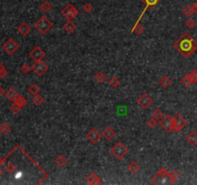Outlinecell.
I'll list each match as a JSON object with an SVG mask.
<instances>
[{
    "mask_svg": "<svg viewBox=\"0 0 197 185\" xmlns=\"http://www.w3.org/2000/svg\"><path fill=\"white\" fill-rule=\"evenodd\" d=\"M173 46L184 58H189L197 50V42L190 34L184 33L178 40H176Z\"/></svg>",
    "mask_w": 197,
    "mask_h": 185,
    "instance_id": "6da1fadb",
    "label": "cell"
},
{
    "mask_svg": "<svg viewBox=\"0 0 197 185\" xmlns=\"http://www.w3.org/2000/svg\"><path fill=\"white\" fill-rule=\"evenodd\" d=\"M110 152L115 158L117 160H121L122 158H124L127 153H128V147L121 142H117L112 147H111Z\"/></svg>",
    "mask_w": 197,
    "mask_h": 185,
    "instance_id": "7a4b0ae2",
    "label": "cell"
},
{
    "mask_svg": "<svg viewBox=\"0 0 197 185\" xmlns=\"http://www.w3.org/2000/svg\"><path fill=\"white\" fill-rule=\"evenodd\" d=\"M34 26L42 35H45L49 30L53 27V24L46 17L43 16V17H41L38 20L35 22Z\"/></svg>",
    "mask_w": 197,
    "mask_h": 185,
    "instance_id": "3957f363",
    "label": "cell"
},
{
    "mask_svg": "<svg viewBox=\"0 0 197 185\" xmlns=\"http://www.w3.org/2000/svg\"><path fill=\"white\" fill-rule=\"evenodd\" d=\"M62 16H63L66 20H72L74 18H76L79 14V11L76 9L72 4H67L64 7V9L62 10Z\"/></svg>",
    "mask_w": 197,
    "mask_h": 185,
    "instance_id": "277c9868",
    "label": "cell"
},
{
    "mask_svg": "<svg viewBox=\"0 0 197 185\" xmlns=\"http://www.w3.org/2000/svg\"><path fill=\"white\" fill-rule=\"evenodd\" d=\"M48 69H49L48 65L45 64V62H43L42 60L36 61V63H35V64L33 65V67H32L33 71H34L38 76L43 75L44 73L48 70Z\"/></svg>",
    "mask_w": 197,
    "mask_h": 185,
    "instance_id": "5b68a950",
    "label": "cell"
},
{
    "mask_svg": "<svg viewBox=\"0 0 197 185\" xmlns=\"http://www.w3.org/2000/svg\"><path fill=\"white\" fill-rule=\"evenodd\" d=\"M18 47H19V45L15 42L14 39H12V38L7 40V42L5 44H3V45H2V48L4 49V51L9 55L15 54L17 51Z\"/></svg>",
    "mask_w": 197,
    "mask_h": 185,
    "instance_id": "8992f818",
    "label": "cell"
},
{
    "mask_svg": "<svg viewBox=\"0 0 197 185\" xmlns=\"http://www.w3.org/2000/svg\"><path fill=\"white\" fill-rule=\"evenodd\" d=\"M29 55L36 62V61L42 60L46 56V53H45V51L42 50L41 46H36V47H34L32 50L30 51Z\"/></svg>",
    "mask_w": 197,
    "mask_h": 185,
    "instance_id": "52a82bcc",
    "label": "cell"
},
{
    "mask_svg": "<svg viewBox=\"0 0 197 185\" xmlns=\"http://www.w3.org/2000/svg\"><path fill=\"white\" fill-rule=\"evenodd\" d=\"M137 102H138V104H139L141 108L147 109V108H148V107L152 104L153 100H152V98L149 96V95H147V94L144 93V94H142V95L138 98Z\"/></svg>",
    "mask_w": 197,
    "mask_h": 185,
    "instance_id": "ba28073f",
    "label": "cell"
},
{
    "mask_svg": "<svg viewBox=\"0 0 197 185\" xmlns=\"http://www.w3.org/2000/svg\"><path fill=\"white\" fill-rule=\"evenodd\" d=\"M101 136L102 135L96 128H91L87 133V139L93 145H95V144H97L98 142H99V140L101 139Z\"/></svg>",
    "mask_w": 197,
    "mask_h": 185,
    "instance_id": "9c48e42d",
    "label": "cell"
},
{
    "mask_svg": "<svg viewBox=\"0 0 197 185\" xmlns=\"http://www.w3.org/2000/svg\"><path fill=\"white\" fill-rule=\"evenodd\" d=\"M172 123H173V117H171L170 115H166L163 118V120H161L160 125L166 132H170L172 131Z\"/></svg>",
    "mask_w": 197,
    "mask_h": 185,
    "instance_id": "30bf717a",
    "label": "cell"
},
{
    "mask_svg": "<svg viewBox=\"0 0 197 185\" xmlns=\"http://www.w3.org/2000/svg\"><path fill=\"white\" fill-rule=\"evenodd\" d=\"M116 131L115 129H113L112 127H106L103 132H102V136L104 139H106L107 141H112L115 137H116Z\"/></svg>",
    "mask_w": 197,
    "mask_h": 185,
    "instance_id": "8fae6325",
    "label": "cell"
},
{
    "mask_svg": "<svg viewBox=\"0 0 197 185\" xmlns=\"http://www.w3.org/2000/svg\"><path fill=\"white\" fill-rule=\"evenodd\" d=\"M87 182L90 185H99V184H103L102 180L100 179V177H98L95 172H91L90 174L87 177Z\"/></svg>",
    "mask_w": 197,
    "mask_h": 185,
    "instance_id": "7c38bea8",
    "label": "cell"
},
{
    "mask_svg": "<svg viewBox=\"0 0 197 185\" xmlns=\"http://www.w3.org/2000/svg\"><path fill=\"white\" fill-rule=\"evenodd\" d=\"M32 28L28 25L26 22H22L20 25L17 27V32L22 36V37H26L27 35H29V33L31 32Z\"/></svg>",
    "mask_w": 197,
    "mask_h": 185,
    "instance_id": "4fadbf2b",
    "label": "cell"
},
{
    "mask_svg": "<svg viewBox=\"0 0 197 185\" xmlns=\"http://www.w3.org/2000/svg\"><path fill=\"white\" fill-rule=\"evenodd\" d=\"M186 140L190 146H197V132L194 131V130L190 132L187 135Z\"/></svg>",
    "mask_w": 197,
    "mask_h": 185,
    "instance_id": "5bb4252c",
    "label": "cell"
},
{
    "mask_svg": "<svg viewBox=\"0 0 197 185\" xmlns=\"http://www.w3.org/2000/svg\"><path fill=\"white\" fill-rule=\"evenodd\" d=\"M77 26L75 23H73L72 20H66V22L64 24V30L68 33V34H72L76 30Z\"/></svg>",
    "mask_w": 197,
    "mask_h": 185,
    "instance_id": "9a60e30c",
    "label": "cell"
},
{
    "mask_svg": "<svg viewBox=\"0 0 197 185\" xmlns=\"http://www.w3.org/2000/svg\"><path fill=\"white\" fill-rule=\"evenodd\" d=\"M66 162H67V159H66V157L64 154H59V155L55 158V163H56V165H57L58 167H60V168L65 167L66 164Z\"/></svg>",
    "mask_w": 197,
    "mask_h": 185,
    "instance_id": "2e32d148",
    "label": "cell"
},
{
    "mask_svg": "<svg viewBox=\"0 0 197 185\" xmlns=\"http://www.w3.org/2000/svg\"><path fill=\"white\" fill-rule=\"evenodd\" d=\"M173 119H174V121H177L179 125L184 128V127H186L187 126V125H188V121L184 118V116L182 115V114H180V113H177L174 117H173Z\"/></svg>",
    "mask_w": 197,
    "mask_h": 185,
    "instance_id": "e0dca14e",
    "label": "cell"
},
{
    "mask_svg": "<svg viewBox=\"0 0 197 185\" xmlns=\"http://www.w3.org/2000/svg\"><path fill=\"white\" fill-rule=\"evenodd\" d=\"M40 9L42 12L43 14H48L53 9V5L49 2V1H43L41 5H40Z\"/></svg>",
    "mask_w": 197,
    "mask_h": 185,
    "instance_id": "ac0fdd59",
    "label": "cell"
},
{
    "mask_svg": "<svg viewBox=\"0 0 197 185\" xmlns=\"http://www.w3.org/2000/svg\"><path fill=\"white\" fill-rule=\"evenodd\" d=\"M171 83H172L171 79H170L167 75H164V76H162L161 78H160V80H159V84L161 85L164 89L168 88L169 86L171 85Z\"/></svg>",
    "mask_w": 197,
    "mask_h": 185,
    "instance_id": "d6986e66",
    "label": "cell"
},
{
    "mask_svg": "<svg viewBox=\"0 0 197 185\" xmlns=\"http://www.w3.org/2000/svg\"><path fill=\"white\" fill-rule=\"evenodd\" d=\"M5 95H6V97L8 98L9 100H11V101H15L17 98L18 97V95H19L18 93L15 89H13V88L10 89Z\"/></svg>",
    "mask_w": 197,
    "mask_h": 185,
    "instance_id": "ffe728a7",
    "label": "cell"
},
{
    "mask_svg": "<svg viewBox=\"0 0 197 185\" xmlns=\"http://www.w3.org/2000/svg\"><path fill=\"white\" fill-rule=\"evenodd\" d=\"M128 170L130 171V172L131 174H133V175H135V174H137V172L140 171V165L136 162V161H132L129 165H128Z\"/></svg>",
    "mask_w": 197,
    "mask_h": 185,
    "instance_id": "44dd1931",
    "label": "cell"
},
{
    "mask_svg": "<svg viewBox=\"0 0 197 185\" xmlns=\"http://www.w3.org/2000/svg\"><path fill=\"white\" fill-rule=\"evenodd\" d=\"M181 83L185 86V87H187V88L190 87V86L191 84H193L190 75H184V76L181 78Z\"/></svg>",
    "mask_w": 197,
    "mask_h": 185,
    "instance_id": "7402d4cb",
    "label": "cell"
},
{
    "mask_svg": "<svg viewBox=\"0 0 197 185\" xmlns=\"http://www.w3.org/2000/svg\"><path fill=\"white\" fill-rule=\"evenodd\" d=\"M182 13L184 14V16H186L188 18L191 17L192 14L194 13V9H193V6H190V5H187L185 6L182 10Z\"/></svg>",
    "mask_w": 197,
    "mask_h": 185,
    "instance_id": "603a6c76",
    "label": "cell"
},
{
    "mask_svg": "<svg viewBox=\"0 0 197 185\" xmlns=\"http://www.w3.org/2000/svg\"><path fill=\"white\" fill-rule=\"evenodd\" d=\"M32 101H33V103L36 106H41L43 103V101H44V98H43L42 95H41L40 94H38V95H34Z\"/></svg>",
    "mask_w": 197,
    "mask_h": 185,
    "instance_id": "cb8c5ba5",
    "label": "cell"
},
{
    "mask_svg": "<svg viewBox=\"0 0 197 185\" xmlns=\"http://www.w3.org/2000/svg\"><path fill=\"white\" fill-rule=\"evenodd\" d=\"M179 176H180L179 172L176 171V170H172L171 172H168V177H169L170 180H171V184H173V183L179 178Z\"/></svg>",
    "mask_w": 197,
    "mask_h": 185,
    "instance_id": "d4e9b609",
    "label": "cell"
},
{
    "mask_svg": "<svg viewBox=\"0 0 197 185\" xmlns=\"http://www.w3.org/2000/svg\"><path fill=\"white\" fill-rule=\"evenodd\" d=\"M132 32L135 33L136 35H138V36H140V35L144 32V27L141 25L140 23L135 24V26L132 28Z\"/></svg>",
    "mask_w": 197,
    "mask_h": 185,
    "instance_id": "484cf974",
    "label": "cell"
},
{
    "mask_svg": "<svg viewBox=\"0 0 197 185\" xmlns=\"http://www.w3.org/2000/svg\"><path fill=\"white\" fill-rule=\"evenodd\" d=\"M141 1L146 5L145 8L149 9V8H153V7L157 6L161 0H141Z\"/></svg>",
    "mask_w": 197,
    "mask_h": 185,
    "instance_id": "4316f807",
    "label": "cell"
},
{
    "mask_svg": "<svg viewBox=\"0 0 197 185\" xmlns=\"http://www.w3.org/2000/svg\"><path fill=\"white\" fill-rule=\"evenodd\" d=\"M106 75H105V73L102 72V71H98L96 75H94V80L98 83H103L105 80H106Z\"/></svg>",
    "mask_w": 197,
    "mask_h": 185,
    "instance_id": "83f0119b",
    "label": "cell"
},
{
    "mask_svg": "<svg viewBox=\"0 0 197 185\" xmlns=\"http://www.w3.org/2000/svg\"><path fill=\"white\" fill-rule=\"evenodd\" d=\"M156 177H158L159 178H165V177H168V171L166 170V168L162 167L161 169L158 171Z\"/></svg>",
    "mask_w": 197,
    "mask_h": 185,
    "instance_id": "f1b7e54d",
    "label": "cell"
},
{
    "mask_svg": "<svg viewBox=\"0 0 197 185\" xmlns=\"http://www.w3.org/2000/svg\"><path fill=\"white\" fill-rule=\"evenodd\" d=\"M15 103H17L19 107H24L26 104H27V100L24 96H22V95H18V97L17 98V100L14 101Z\"/></svg>",
    "mask_w": 197,
    "mask_h": 185,
    "instance_id": "f546056e",
    "label": "cell"
},
{
    "mask_svg": "<svg viewBox=\"0 0 197 185\" xmlns=\"http://www.w3.org/2000/svg\"><path fill=\"white\" fill-rule=\"evenodd\" d=\"M11 131V126L7 122H3L2 125H0V133L3 135H7Z\"/></svg>",
    "mask_w": 197,
    "mask_h": 185,
    "instance_id": "4dcf8cb0",
    "label": "cell"
},
{
    "mask_svg": "<svg viewBox=\"0 0 197 185\" xmlns=\"http://www.w3.org/2000/svg\"><path fill=\"white\" fill-rule=\"evenodd\" d=\"M119 84H120V81H119V79L116 76H114V77H112L109 80V85L112 88H114V89H116L119 86Z\"/></svg>",
    "mask_w": 197,
    "mask_h": 185,
    "instance_id": "1f68e13d",
    "label": "cell"
},
{
    "mask_svg": "<svg viewBox=\"0 0 197 185\" xmlns=\"http://www.w3.org/2000/svg\"><path fill=\"white\" fill-rule=\"evenodd\" d=\"M40 87L37 84H32V85H30V87L28 88V92L31 94V95H38L39 93H40Z\"/></svg>",
    "mask_w": 197,
    "mask_h": 185,
    "instance_id": "d6a6232c",
    "label": "cell"
},
{
    "mask_svg": "<svg viewBox=\"0 0 197 185\" xmlns=\"http://www.w3.org/2000/svg\"><path fill=\"white\" fill-rule=\"evenodd\" d=\"M152 117L155 118V119L158 120V121H161V120H163V118H164V114H163V112H162V111L160 110V109H156V110L153 111Z\"/></svg>",
    "mask_w": 197,
    "mask_h": 185,
    "instance_id": "836d02e7",
    "label": "cell"
},
{
    "mask_svg": "<svg viewBox=\"0 0 197 185\" xmlns=\"http://www.w3.org/2000/svg\"><path fill=\"white\" fill-rule=\"evenodd\" d=\"M159 125V122H158V120H156L155 118H150L148 121H147V126H148L151 129H154L157 127V126Z\"/></svg>",
    "mask_w": 197,
    "mask_h": 185,
    "instance_id": "e575fe53",
    "label": "cell"
},
{
    "mask_svg": "<svg viewBox=\"0 0 197 185\" xmlns=\"http://www.w3.org/2000/svg\"><path fill=\"white\" fill-rule=\"evenodd\" d=\"M5 170L9 172V174H13V172H15V171L17 170V167H16V165H15L14 163L10 162V163H8V164L6 165Z\"/></svg>",
    "mask_w": 197,
    "mask_h": 185,
    "instance_id": "d590c367",
    "label": "cell"
},
{
    "mask_svg": "<svg viewBox=\"0 0 197 185\" xmlns=\"http://www.w3.org/2000/svg\"><path fill=\"white\" fill-rule=\"evenodd\" d=\"M82 9H83V11L85 12V13L89 14V13H91V12H92V10H93V6H92L91 3L87 2V3H85V4L82 6Z\"/></svg>",
    "mask_w": 197,
    "mask_h": 185,
    "instance_id": "8d00e7d4",
    "label": "cell"
},
{
    "mask_svg": "<svg viewBox=\"0 0 197 185\" xmlns=\"http://www.w3.org/2000/svg\"><path fill=\"white\" fill-rule=\"evenodd\" d=\"M31 70H33V69H32V67H30V66L27 65V64H24V65H22V66L20 67V71L23 73V75H28V73H29Z\"/></svg>",
    "mask_w": 197,
    "mask_h": 185,
    "instance_id": "74e56055",
    "label": "cell"
},
{
    "mask_svg": "<svg viewBox=\"0 0 197 185\" xmlns=\"http://www.w3.org/2000/svg\"><path fill=\"white\" fill-rule=\"evenodd\" d=\"M10 109H11V111L12 112H13L14 114H18L19 112H20V110H21V107H19L17 103H13L11 105V107H10Z\"/></svg>",
    "mask_w": 197,
    "mask_h": 185,
    "instance_id": "f35d334b",
    "label": "cell"
},
{
    "mask_svg": "<svg viewBox=\"0 0 197 185\" xmlns=\"http://www.w3.org/2000/svg\"><path fill=\"white\" fill-rule=\"evenodd\" d=\"M186 26L189 28V29H193L195 26H196V22L194 19L192 18H189L187 21H186Z\"/></svg>",
    "mask_w": 197,
    "mask_h": 185,
    "instance_id": "ab89813d",
    "label": "cell"
},
{
    "mask_svg": "<svg viewBox=\"0 0 197 185\" xmlns=\"http://www.w3.org/2000/svg\"><path fill=\"white\" fill-rule=\"evenodd\" d=\"M183 129V127L179 125V123L177 121H174L173 119V123H172V131H174V132H179Z\"/></svg>",
    "mask_w": 197,
    "mask_h": 185,
    "instance_id": "60d3db41",
    "label": "cell"
},
{
    "mask_svg": "<svg viewBox=\"0 0 197 185\" xmlns=\"http://www.w3.org/2000/svg\"><path fill=\"white\" fill-rule=\"evenodd\" d=\"M190 76H191V79H192V82H193V84H195V83H197V68L193 70V71H191L190 73Z\"/></svg>",
    "mask_w": 197,
    "mask_h": 185,
    "instance_id": "b9f144b4",
    "label": "cell"
},
{
    "mask_svg": "<svg viewBox=\"0 0 197 185\" xmlns=\"http://www.w3.org/2000/svg\"><path fill=\"white\" fill-rule=\"evenodd\" d=\"M7 76H8V71L6 70V69H3V70H1V71H0V78L4 79V78H6Z\"/></svg>",
    "mask_w": 197,
    "mask_h": 185,
    "instance_id": "7bdbcfd3",
    "label": "cell"
},
{
    "mask_svg": "<svg viewBox=\"0 0 197 185\" xmlns=\"http://www.w3.org/2000/svg\"><path fill=\"white\" fill-rule=\"evenodd\" d=\"M6 93H5V90L2 88V87H0V96H2L3 95H5Z\"/></svg>",
    "mask_w": 197,
    "mask_h": 185,
    "instance_id": "ee69618b",
    "label": "cell"
},
{
    "mask_svg": "<svg viewBox=\"0 0 197 185\" xmlns=\"http://www.w3.org/2000/svg\"><path fill=\"white\" fill-rule=\"evenodd\" d=\"M193 9H194V13L197 15V1L193 4Z\"/></svg>",
    "mask_w": 197,
    "mask_h": 185,
    "instance_id": "f6af8a7d",
    "label": "cell"
},
{
    "mask_svg": "<svg viewBox=\"0 0 197 185\" xmlns=\"http://www.w3.org/2000/svg\"><path fill=\"white\" fill-rule=\"evenodd\" d=\"M5 159L6 158H2V157H0V166H1L3 163H4V161H5Z\"/></svg>",
    "mask_w": 197,
    "mask_h": 185,
    "instance_id": "bcb514c9",
    "label": "cell"
},
{
    "mask_svg": "<svg viewBox=\"0 0 197 185\" xmlns=\"http://www.w3.org/2000/svg\"><path fill=\"white\" fill-rule=\"evenodd\" d=\"M3 69H5V66L2 63H0V71L3 70Z\"/></svg>",
    "mask_w": 197,
    "mask_h": 185,
    "instance_id": "7dc6e473",
    "label": "cell"
},
{
    "mask_svg": "<svg viewBox=\"0 0 197 185\" xmlns=\"http://www.w3.org/2000/svg\"><path fill=\"white\" fill-rule=\"evenodd\" d=\"M2 174H3V172H2V170H1V169H0V177L2 176Z\"/></svg>",
    "mask_w": 197,
    "mask_h": 185,
    "instance_id": "c3c4849f",
    "label": "cell"
},
{
    "mask_svg": "<svg viewBox=\"0 0 197 185\" xmlns=\"http://www.w3.org/2000/svg\"><path fill=\"white\" fill-rule=\"evenodd\" d=\"M195 117H196V119H197V113H196V115H195Z\"/></svg>",
    "mask_w": 197,
    "mask_h": 185,
    "instance_id": "681fc988",
    "label": "cell"
}]
</instances>
